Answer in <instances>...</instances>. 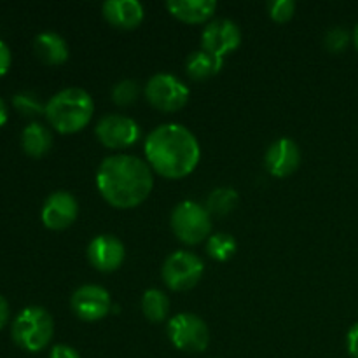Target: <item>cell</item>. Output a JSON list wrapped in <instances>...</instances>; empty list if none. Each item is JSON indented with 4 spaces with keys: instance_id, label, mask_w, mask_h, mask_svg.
Listing matches in <instances>:
<instances>
[{
    "instance_id": "6da1fadb",
    "label": "cell",
    "mask_w": 358,
    "mask_h": 358,
    "mask_svg": "<svg viewBox=\"0 0 358 358\" xmlns=\"http://www.w3.org/2000/svg\"><path fill=\"white\" fill-rule=\"evenodd\" d=\"M96 187L101 198L114 208H135L152 192V170L140 157L128 154L108 156L98 166Z\"/></svg>"
},
{
    "instance_id": "7a4b0ae2",
    "label": "cell",
    "mask_w": 358,
    "mask_h": 358,
    "mask_svg": "<svg viewBox=\"0 0 358 358\" xmlns=\"http://www.w3.org/2000/svg\"><path fill=\"white\" fill-rule=\"evenodd\" d=\"M143 150L149 166L171 180L191 175L201 157L194 133L177 122L157 126L147 136Z\"/></svg>"
},
{
    "instance_id": "3957f363",
    "label": "cell",
    "mask_w": 358,
    "mask_h": 358,
    "mask_svg": "<svg viewBox=\"0 0 358 358\" xmlns=\"http://www.w3.org/2000/svg\"><path fill=\"white\" fill-rule=\"evenodd\" d=\"M94 114V101L80 87H66L45 103L44 115L49 124L63 135L77 133L90 124Z\"/></svg>"
},
{
    "instance_id": "277c9868",
    "label": "cell",
    "mask_w": 358,
    "mask_h": 358,
    "mask_svg": "<svg viewBox=\"0 0 358 358\" xmlns=\"http://www.w3.org/2000/svg\"><path fill=\"white\" fill-rule=\"evenodd\" d=\"M55 324L52 317L41 306H28L14 318L13 334L14 343L24 352H41L51 343Z\"/></svg>"
},
{
    "instance_id": "5b68a950",
    "label": "cell",
    "mask_w": 358,
    "mask_h": 358,
    "mask_svg": "<svg viewBox=\"0 0 358 358\" xmlns=\"http://www.w3.org/2000/svg\"><path fill=\"white\" fill-rule=\"evenodd\" d=\"M171 231L185 245H198L210 238L212 219L206 210L194 201H182L173 208L170 217Z\"/></svg>"
},
{
    "instance_id": "8992f818",
    "label": "cell",
    "mask_w": 358,
    "mask_h": 358,
    "mask_svg": "<svg viewBox=\"0 0 358 358\" xmlns=\"http://www.w3.org/2000/svg\"><path fill=\"white\" fill-rule=\"evenodd\" d=\"M205 273V264L196 254L187 250H177L164 261L161 276L168 289L175 292H185L199 283Z\"/></svg>"
},
{
    "instance_id": "52a82bcc",
    "label": "cell",
    "mask_w": 358,
    "mask_h": 358,
    "mask_svg": "<svg viewBox=\"0 0 358 358\" xmlns=\"http://www.w3.org/2000/svg\"><path fill=\"white\" fill-rule=\"evenodd\" d=\"M168 338L175 348L189 353L205 352L210 343L208 325L194 313L175 315L168 322Z\"/></svg>"
},
{
    "instance_id": "ba28073f",
    "label": "cell",
    "mask_w": 358,
    "mask_h": 358,
    "mask_svg": "<svg viewBox=\"0 0 358 358\" xmlns=\"http://www.w3.org/2000/svg\"><path fill=\"white\" fill-rule=\"evenodd\" d=\"M189 87L171 73H156L145 84V98L161 112H177L189 101Z\"/></svg>"
},
{
    "instance_id": "9c48e42d",
    "label": "cell",
    "mask_w": 358,
    "mask_h": 358,
    "mask_svg": "<svg viewBox=\"0 0 358 358\" xmlns=\"http://www.w3.org/2000/svg\"><path fill=\"white\" fill-rule=\"evenodd\" d=\"M94 133L108 149H126L140 138V128L135 119L119 114L101 117L94 128Z\"/></svg>"
},
{
    "instance_id": "30bf717a",
    "label": "cell",
    "mask_w": 358,
    "mask_h": 358,
    "mask_svg": "<svg viewBox=\"0 0 358 358\" xmlns=\"http://www.w3.org/2000/svg\"><path fill=\"white\" fill-rule=\"evenodd\" d=\"M70 306L83 322H96L110 313L112 299L103 287L83 285L72 294Z\"/></svg>"
},
{
    "instance_id": "8fae6325",
    "label": "cell",
    "mask_w": 358,
    "mask_h": 358,
    "mask_svg": "<svg viewBox=\"0 0 358 358\" xmlns=\"http://www.w3.org/2000/svg\"><path fill=\"white\" fill-rule=\"evenodd\" d=\"M241 44V31L234 21L215 20L206 24L201 34V49L213 56L224 58L226 55L233 52L234 49L240 48Z\"/></svg>"
},
{
    "instance_id": "7c38bea8",
    "label": "cell",
    "mask_w": 358,
    "mask_h": 358,
    "mask_svg": "<svg viewBox=\"0 0 358 358\" xmlns=\"http://www.w3.org/2000/svg\"><path fill=\"white\" fill-rule=\"evenodd\" d=\"M79 215L77 199L66 191H56L48 196L42 206L41 219L48 229L63 231L72 226Z\"/></svg>"
},
{
    "instance_id": "4fadbf2b",
    "label": "cell",
    "mask_w": 358,
    "mask_h": 358,
    "mask_svg": "<svg viewBox=\"0 0 358 358\" xmlns=\"http://www.w3.org/2000/svg\"><path fill=\"white\" fill-rule=\"evenodd\" d=\"M126 250L119 238L112 234H100L87 245V261L101 273H112L124 262Z\"/></svg>"
},
{
    "instance_id": "5bb4252c",
    "label": "cell",
    "mask_w": 358,
    "mask_h": 358,
    "mask_svg": "<svg viewBox=\"0 0 358 358\" xmlns=\"http://www.w3.org/2000/svg\"><path fill=\"white\" fill-rule=\"evenodd\" d=\"M266 168L276 178L290 177L301 164V149L292 138L283 136L275 140L266 152Z\"/></svg>"
},
{
    "instance_id": "9a60e30c",
    "label": "cell",
    "mask_w": 358,
    "mask_h": 358,
    "mask_svg": "<svg viewBox=\"0 0 358 358\" xmlns=\"http://www.w3.org/2000/svg\"><path fill=\"white\" fill-rule=\"evenodd\" d=\"M101 13L105 20L119 30H135L145 16L138 0H107L101 6Z\"/></svg>"
},
{
    "instance_id": "2e32d148",
    "label": "cell",
    "mask_w": 358,
    "mask_h": 358,
    "mask_svg": "<svg viewBox=\"0 0 358 358\" xmlns=\"http://www.w3.org/2000/svg\"><path fill=\"white\" fill-rule=\"evenodd\" d=\"M164 6L171 16L191 24L205 23L217 10L215 0H168Z\"/></svg>"
},
{
    "instance_id": "e0dca14e",
    "label": "cell",
    "mask_w": 358,
    "mask_h": 358,
    "mask_svg": "<svg viewBox=\"0 0 358 358\" xmlns=\"http://www.w3.org/2000/svg\"><path fill=\"white\" fill-rule=\"evenodd\" d=\"M35 55L45 65H62L69 59V45L62 35L55 31H42L34 41Z\"/></svg>"
},
{
    "instance_id": "ac0fdd59",
    "label": "cell",
    "mask_w": 358,
    "mask_h": 358,
    "mask_svg": "<svg viewBox=\"0 0 358 358\" xmlns=\"http://www.w3.org/2000/svg\"><path fill=\"white\" fill-rule=\"evenodd\" d=\"M222 66L224 58L210 55V52L203 51V49L191 52L187 62H185V70H187V76L192 80L210 79V77L217 76L222 70Z\"/></svg>"
},
{
    "instance_id": "d6986e66",
    "label": "cell",
    "mask_w": 358,
    "mask_h": 358,
    "mask_svg": "<svg viewBox=\"0 0 358 358\" xmlns=\"http://www.w3.org/2000/svg\"><path fill=\"white\" fill-rule=\"evenodd\" d=\"M21 147L30 157H42L51 150L52 135L41 122H31L21 133Z\"/></svg>"
},
{
    "instance_id": "ffe728a7",
    "label": "cell",
    "mask_w": 358,
    "mask_h": 358,
    "mask_svg": "<svg viewBox=\"0 0 358 358\" xmlns=\"http://www.w3.org/2000/svg\"><path fill=\"white\" fill-rule=\"evenodd\" d=\"M142 311L145 318L154 324H159L168 317L170 311V299L166 294L159 289H149L145 290L142 297Z\"/></svg>"
},
{
    "instance_id": "44dd1931",
    "label": "cell",
    "mask_w": 358,
    "mask_h": 358,
    "mask_svg": "<svg viewBox=\"0 0 358 358\" xmlns=\"http://www.w3.org/2000/svg\"><path fill=\"white\" fill-rule=\"evenodd\" d=\"M238 205V192L229 187H219L210 192L206 199V210L210 215H227L233 212Z\"/></svg>"
},
{
    "instance_id": "7402d4cb",
    "label": "cell",
    "mask_w": 358,
    "mask_h": 358,
    "mask_svg": "<svg viewBox=\"0 0 358 358\" xmlns=\"http://www.w3.org/2000/svg\"><path fill=\"white\" fill-rule=\"evenodd\" d=\"M236 240L227 233L213 234V236L208 238V243H206V252H208V255L219 262L229 261V259L236 254Z\"/></svg>"
},
{
    "instance_id": "603a6c76",
    "label": "cell",
    "mask_w": 358,
    "mask_h": 358,
    "mask_svg": "<svg viewBox=\"0 0 358 358\" xmlns=\"http://www.w3.org/2000/svg\"><path fill=\"white\" fill-rule=\"evenodd\" d=\"M13 105L20 114L27 115V117H34V115L44 114L45 105L41 103L37 96L34 93H17L14 94L13 98Z\"/></svg>"
},
{
    "instance_id": "cb8c5ba5",
    "label": "cell",
    "mask_w": 358,
    "mask_h": 358,
    "mask_svg": "<svg viewBox=\"0 0 358 358\" xmlns=\"http://www.w3.org/2000/svg\"><path fill=\"white\" fill-rule=\"evenodd\" d=\"M138 93L140 90L136 80L124 79L114 86V90H112V100L117 105H121V107H126V105H131L138 98Z\"/></svg>"
},
{
    "instance_id": "d4e9b609",
    "label": "cell",
    "mask_w": 358,
    "mask_h": 358,
    "mask_svg": "<svg viewBox=\"0 0 358 358\" xmlns=\"http://www.w3.org/2000/svg\"><path fill=\"white\" fill-rule=\"evenodd\" d=\"M269 16L276 23H287L296 14V2L294 0H273L268 6Z\"/></svg>"
},
{
    "instance_id": "484cf974",
    "label": "cell",
    "mask_w": 358,
    "mask_h": 358,
    "mask_svg": "<svg viewBox=\"0 0 358 358\" xmlns=\"http://www.w3.org/2000/svg\"><path fill=\"white\" fill-rule=\"evenodd\" d=\"M324 44L325 48H327V51L338 55V52H343L346 48H348L350 34L343 27L331 28V30L327 31V35H325Z\"/></svg>"
},
{
    "instance_id": "4316f807",
    "label": "cell",
    "mask_w": 358,
    "mask_h": 358,
    "mask_svg": "<svg viewBox=\"0 0 358 358\" xmlns=\"http://www.w3.org/2000/svg\"><path fill=\"white\" fill-rule=\"evenodd\" d=\"M10 62H13V56H10L9 45L0 38V77H3L9 72Z\"/></svg>"
},
{
    "instance_id": "83f0119b",
    "label": "cell",
    "mask_w": 358,
    "mask_h": 358,
    "mask_svg": "<svg viewBox=\"0 0 358 358\" xmlns=\"http://www.w3.org/2000/svg\"><path fill=\"white\" fill-rule=\"evenodd\" d=\"M346 346H348V353L352 355V358H358V322L348 331Z\"/></svg>"
},
{
    "instance_id": "f1b7e54d",
    "label": "cell",
    "mask_w": 358,
    "mask_h": 358,
    "mask_svg": "<svg viewBox=\"0 0 358 358\" xmlns=\"http://www.w3.org/2000/svg\"><path fill=\"white\" fill-rule=\"evenodd\" d=\"M49 358H80L79 353L66 345H56L49 353Z\"/></svg>"
},
{
    "instance_id": "f546056e",
    "label": "cell",
    "mask_w": 358,
    "mask_h": 358,
    "mask_svg": "<svg viewBox=\"0 0 358 358\" xmlns=\"http://www.w3.org/2000/svg\"><path fill=\"white\" fill-rule=\"evenodd\" d=\"M7 322H9V303H7L6 297L0 294V331L6 327Z\"/></svg>"
},
{
    "instance_id": "4dcf8cb0",
    "label": "cell",
    "mask_w": 358,
    "mask_h": 358,
    "mask_svg": "<svg viewBox=\"0 0 358 358\" xmlns=\"http://www.w3.org/2000/svg\"><path fill=\"white\" fill-rule=\"evenodd\" d=\"M7 117H9V114H7V105H6V101L0 98V126L6 124Z\"/></svg>"
},
{
    "instance_id": "1f68e13d",
    "label": "cell",
    "mask_w": 358,
    "mask_h": 358,
    "mask_svg": "<svg viewBox=\"0 0 358 358\" xmlns=\"http://www.w3.org/2000/svg\"><path fill=\"white\" fill-rule=\"evenodd\" d=\"M353 42H355V48H357V51H358V23H357L355 30H353Z\"/></svg>"
}]
</instances>
